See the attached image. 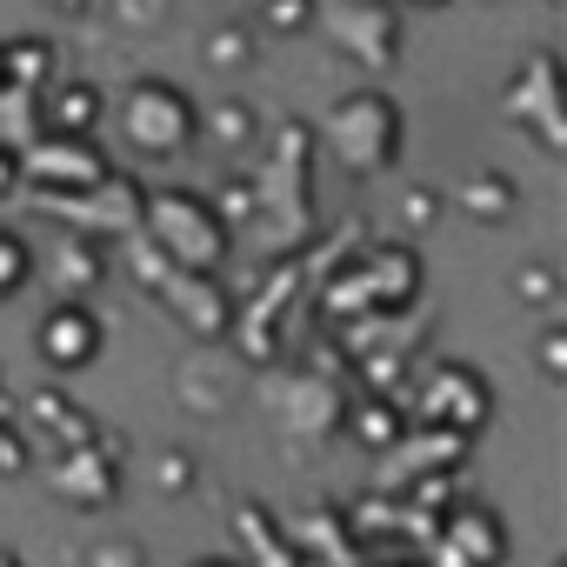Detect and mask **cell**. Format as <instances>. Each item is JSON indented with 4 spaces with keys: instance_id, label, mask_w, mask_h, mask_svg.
<instances>
[{
    "instance_id": "4",
    "label": "cell",
    "mask_w": 567,
    "mask_h": 567,
    "mask_svg": "<svg viewBox=\"0 0 567 567\" xmlns=\"http://www.w3.org/2000/svg\"><path fill=\"white\" fill-rule=\"evenodd\" d=\"M408 421L474 441V434L494 421V388H487V374H481V368H467V361H434V368L414 381Z\"/></svg>"
},
{
    "instance_id": "13",
    "label": "cell",
    "mask_w": 567,
    "mask_h": 567,
    "mask_svg": "<svg viewBox=\"0 0 567 567\" xmlns=\"http://www.w3.org/2000/svg\"><path fill=\"white\" fill-rule=\"evenodd\" d=\"M467 447L474 441H461V434H441V427H408V441H394L388 454H381V474H374V494H408L414 481H434V474H461V461H467Z\"/></svg>"
},
{
    "instance_id": "21",
    "label": "cell",
    "mask_w": 567,
    "mask_h": 567,
    "mask_svg": "<svg viewBox=\"0 0 567 567\" xmlns=\"http://www.w3.org/2000/svg\"><path fill=\"white\" fill-rule=\"evenodd\" d=\"M514 207H520L514 174H501V167H474V174L461 181V214H467L474 227H501V220H514Z\"/></svg>"
},
{
    "instance_id": "14",
    "label": "cell",
    "mask_w": 567,
    "mask_h": 567,
    "mask_svg": "<svg viewBox=\"0 0 567 567\" xmlns=\"http://www.w3.org/2000/svg\"><path fill=\"white\" fill-rule=\"evenodd\" d=\"M267 408H274V421L288 427L295 441H328V434H341L348 388H334V381H321V374L274 381V388H267Z\"/></svg>"
},
{
    "instance_id": "36",
    "label": "cell",
    "mask_w": 567,
    "mask_h": 567,
    "mask_svg": "<svg viewBox=\"0 0 567 567\" xmlns=\"http://www.w3.org/2000/svg\"><path fill=\"white\" fill-rule=\"evenodd\" d=\"M368 567H427V560H421V554H374Z\"/></svg>"
},
{
    "instance_id": "41",
    "label": "cell",
    "mask_w": 567,
    "mask_h": 567,
    "mask_svg": "<svg viewBox=\"0 0 567 567\" xmlns=\"http://www.w3.org/2000/svg\"><path fill=\"white\" fill-rule=\"evenodd\" d=\"M0 427H8V408H0Z\"/></svg>"
},
{
    "instance_id": "24",
    "label": "cell",
    "mask_w": 567,
    "mask_h": 567,
    "mask_svg": "<svg viewBox=\"0 0 567 567\" xmlns=\"http://www.w3.org/2000/svg\"><path fill=\"white\" fill-rule=\"evenodd\" d=\"M34 141H41V94L0 87V147H8V154H28Z\"/></svg>"
},
{
    "instance_id": "34",
    "label": "cell",
    "mask_w": 567,
    "mask_h": 567,
    "mask_svg": "<svg viewBox=\"0 0 567 567\" xmlns=\"http://www.w3.org/2000/svg\"><path fill=\"white\" fill-rule=\"evenodd\" d=\"M14 194H21V154L0 147V200H14Z\"/></svg>"
},
{
    "instance_id": "19",
    "label": "cell",
    "mask_w": 567,
    "mask_h": 567,
    "mask_svg": "<svg viewBox=\"0 0 567 567\" xmlns=\"http://www.w3.org/2000/svg\"><path fill=\"white\" fill-rule=\"evenodd\" d=\"M408 401H394V394H348V414H341V434L348 441H361L368 454H388L394 441H408Z\"/></svg>"
},
{
    "instance_id": "43",
    "label": "cell",
    "mask_w": 567,
    "mask_h": 567,
    "mask_svg": "<svg viewBox=\"0 0 567 567\" xmlns=\"http://www.w3.org/2000/svg\"><path fill=\"white\" fill-rule=\"evenodd\" d=\"M0 408H8V401H0Z\"/></svg>"
},
{
    "instance_id": "3",
    "label": "cell",
    "mask_w": 567,
    "mask_h": 567,
    "mask_svg": "<svg viewBox=\"0 0 567 567\" xmlns=\"http://www.w3.org/2000/svg\"><path fill=\"white\" fill-rule=\"evenodd\" d=\"M107 121L121 127L127 154L141 161H181L194 141H200V107L187 87L161 81V74H141L121 87V101H107Z\"/></svg>"
},
{
    "instance_id": "22",
    "label": "cell",
    "mask_w": 567,
    "mask_h": 567,
    "mask_svg": "<svg viewBox=\"0 0 567 567\" xmlns=\"http://www.w3.org/2000/svg\"><path fill=\"white\" fill-rule=\"evenodd\" d=\"M200 141H214V147H227V154L254 147V141H260V114H254V101H240V94L214 101V107L200 114Z\"/></svg>"
},
{
    "instance_id": "33",
    "label": "cell",
    "mask_w": 567,
    "mask_h": 567,
    "mask_svg": "<svg viewBox=\"0 0 567 567\" xmlns=\"http://www.w3.org/2000/svg\"><path fill=\"white\" fill-rule=\"evenodd\" d=\"M540 374H547V381H560V374H567V328H560V321H547V328H540Z\"/></svg>"
},
{
    "instance_id": "42",
    "label": "cell",
    "mask_w": 567,
    "mask_h": 567,
    "mask_svg": "<svg viewBox=\"0 0 567 567\" xmlns=\"http://www.w3.org/2000/svg\"><path fill=\"white\" fill-rule=\"evenodd\" d=\"M247 8H260V0H247Z\"/></svg>"
},
{
    "instance_id": "5",
    "label": "cell",
    "mask_w": 567,
    "mask_h": 567,
    "mask_svg": "<svg viewBox=\"0 0 567 567\" xmlns=\"http://www.w3.org/2000/svg\"><path fill=\"white\" fill-rule=\"evenodd\" d=\"M34 200V214H48V220H61L68 234H94V240H127V234H141V207H147V187H141V174H107L101 187H87V194H28Z\"/></svg>"
},
{
    "instance_id": "38",
    "label": "cell",
    "mask_w": 567,
    "mask_h": 567,
    "mask_svg": "<svg viewBox=\"0 0 567 567\" xmlns=\"http://www.w3.org/2000/svg\"><path fill=\"white\" fill-rule=\"evenodd\" d=\"M0 567H28V560H21V554H14L8 540H0Z\"/></svg>"
},
{
    "instance_id": "2",
    "label": "cell",
    "mask_w": 567,
    "mask_h": 567,
    "mask_svg": "<svg viewBox=\"0 0 567 567\" xmlns=\"http://www.w3.org/2000/svg\"><path fill=\"white\" fill-rule=\"evenodd\" d=\"M141 234H147L181 274H214V280H220V267H227V254H234L227 220H220L214 200L194 194V187H147Z\"/></svg>"
},
{
    "instance_id": "32",
    "label": "cell",
    "mask_w": 567,
    "mask_h": 567,
    "mask_svg": "<svg viewBox=\"0 0 567 567\" xmlns=\"http://www.w3.org/2000/svg\"><path fill=\"white\" fill-rule=\"evenodd\" d=\"M401 220H408V227H434V220H441V187L414 181V187L401 194Z\"/></svg>"
},
{
    "instance_id": "1",
    "label": "cell",
    "mask_w": 567,
    "mask_h": 567,
    "mask_svg": "<svg viewBox=\"0 0 567 567\" xmlns=\"http://www.w3.org/2000/svg\"><path fill=\"white\" fill-rule=\"evenodd\" d=\"M321 141L334 154L341 174L354 181H374V174H394L401 161V141H408V121H401V101L388 87H354L328 107L321 121Z\"/></svg>"
},
{
    "instance_id": "17",
    "label": "cell",
    "mask_w": 567,
    "mask_h": 567,
    "mask_svg": "<svg viewBox=\"0 0 567 567\" xmlns=\"http://www.w3.org/2000/svg\"><path fill=\"white\" fill-rule=\"evenodd\" d=\"M227 527H234V540H240V567H301V554H295V540H288V520H280L267 501H234V514H227Z\"/></svg>"
},
{
    "instance_id": "37",
    "label": "cell",
    "mask_w": 567,
    "mask_h": 567,
    "mask_svg": "<svg viewBox=\"0 0 567 567\" xmlns=\"http://www.w3.org/2000/svg\"><path fill=\"white\" fill-rule=\"evenodd\" d=\"M194 567H240L234 554H207V560H194Z\"/></svg>"
},
{
    "instance_id": "27",
    "label": "cell",
    "mask_w": 567,
    "mask_h": 567,
    "mask_svg": "<svg viewBox=\"0 0 567 567\" xmlns=\"http://www.w3.org/2000/svg\"><path fill=\"white\" fill-rule=\"evenodd\" d=\"M28 274H34V247L14 227H0V301H14L28 288Z\"/></svg>"
},
{
    "instance_id": "28",
    "label": "cell",
    "mask_w": 567,
    "mask_h": 567,
    "mask_svg": "<svg viewBox=\"0 0 567 567\" xmlns=\"http://www.w3.org/2000/svg\"><path fill=\"white\" fill-rule=\"evenodd\" d=\"M107 14L121 34H161L167 14H174V0H107Z\"/></svg>"
},
{
    "instance_id": "15",
    "label": "cell",
    "mask_w": 567,
    "mask_h": 567,
    "mask_svg": "<svg viewBox=\"0 0 567 567\" xmlns=\"http://www.w3.org/2000/svg\"><path fill=\"white\" fill-rule=\"evenodd\" d=\"M240 388H247V368L220 348H194L181 368H174V401L200 421H220L240 408Z\"/></svg>"
},
{
    "instance_id": "26",
    "label": "cell",
    "mask_w": 567,
    "mask_h": 567,
    "mask_svg": "<svg viewBox=\"0 0 567 567\" xmlns=\"http://www.w3.org/2000/svg\"><path fill=\"white\" fill-rule=\"evenodd\" d=\"M147 474H154V494H167V501H181V494H194V487H200V461H194V447H181V441H174V447H161Z\"/></svg>"
},
{
    "instance_id": "7",
    "label": "cell",
    "mask_w": 567,
    "mask_h": 567,
    "mask_svg": "<svg viewBox=\"0 0 567 567\" xmlns=\"http://www.w3.org/2000/svg\"><path fill=\"white\" fill-rule=\"evenodd\" d=\"M321 28H328V41L354 61V68H368V74H388L394 61H401V8L394 0H328L321 8Z\"/></svg>"
},
{
    "instance_id": "12",
    "label": "cell",
    "mask_w": 567,
    "mask_h": 567,
    "mask_svg": "<svg viewBox=\"0 0 567 567\" xmlns=\"http://www.w3.org/2000/svg\"><path fill=\"white\" fill-rule=\"evenodd\" d=\"M101 348H107V328H101V315H94L87 301H54V308L34 321V354H41L54 374L94 368Z\"/></svg>"
},
{
    "instance_id": "30",
    "label": "cell",
    "mask_w": 567,
    "mask_h": 567,
    "mask_svg": "<svg viewBox=\"0 0 567 567\" xmlns=\"http://www.w3.org/2000/svg\"><path fill=\"white\" fill-rule=\"evenodd\" d=\"M260 28L267 34H308L315 21H321V8H315V0H260Z\"/></svg>"
},
{
    "instance_id": "39",
    "label": "cell",
    "mask_w": 567,
    "mask_h": 567,
    "mask_svg": "<svg viewBox=\"0 0 567 567\" xmlns=\"http://www.w3.org/2000/svg\"><path fill=\"white\" fill-rule=\"evenodd\" d=\"M408 8H447V0H408Z\"/></svg>"
},
{
    "instance_id": "40",
    "label": "cell",
    "mask_w": 567,
    "mask_h": 567,
    "mask_svg": "<svg viewBox=\"0 0 567 567\" xmlns=\"http://www.w3.org/2000/svg\"><path fill=\"white\" fill-rule=\"evenodd\" d=\"M0 87H8V61H0Z\"/></svg>"
},
{
    "instance_id": "8",
    "label": "cell",
    "mask_w": 567,
    "mask_h": 567,
    "mask_svg": "<svg viewBox=\"0 0 567 567\" xmlns=\"http://www.w3.org/2000/svg\"><path fill=\"white\" fill-rule=\"evenodd\" d=\"M114 174V154L101 141H61V134H41L28 154H21V194H87Z\"/></svg>"
},
{
    "instance_id": "23",
    "label": "cell",
    "mask_w": 567,
    "mask_h": 567,
    "mask_svg": "<svg viewBox=\"0 0 567 567\" xmlns=\"http://www.w3.org/2000/svg\"><path fill=\"white\" fill-rule=\"evenodd\" d=\"M200 54H207L214 74H247L254 54H260V34H254V21H220V28H207Z\"/></svg>"
},
{
    "instance_id": "6",
    "label": "cell",
    "mask_w": 567,
    "mask_h": 567,
    "mask_svg": "<svg viewBox=\"0 0 567 567\" xmlns=\"http://www.w3.org/2000/svg\"><path fill=\"white\" fill-rule=\"evenodd\" d=\"M501 114H507V127L534 134L540 154H560V147H567V94H560V54H554V48H534V54L507 74Z\"/></svg>"
},
{
    "instance_id": "9",
    "label": "cell",
    "mask_w": 567,
    "mask_h": 567,
    "mask_svg": "<svg viewBox=\"0 0 567 567\" xmlns=\"http://www.w3.org/2000/svg\"><path fill=\"white\" fill-rule=\"evenodd\" d=\"M121 461H127V447H121V434H94V441H81V447H54V461H48V487L61 494V501H74V507H107L114 494H121Z\"/></svg>"
},
{
    "instance_id": "35",
    "label": "cell",
    "mask_w": 567,
    "mask_h": 567,
    "mask_svg": "<svg viewBox=\"0 0 567 567\" xmlns=\"http://www.w3.org/2000/svg\"><path fill=\"white\" fill-rule=\"evenodd\" d=\"M41 8H48V14H68V21H87L101 0H41Z\"/></svg>"
},
{
    "instance_id": "20",
    "label": "cell",
    "mask_w": 567,
    "mask_h": 567,
    "mask_svg": "<svg viewBox=\"0 0 567 567\" xmlns=\"http://www.w3.org/2000/svg\"><path fill=\"white\" fill-rule=\"evenodd\" d=\"M0 61H8V87L21 94H48L61 81V48L48 34H14V41H0Z\"/></svg>"
},
{
    "instance_id": "16",
    "label": "cell",
    "mask_w": 567,
    "mask_h": 567,
    "mask_svg": "<svg viewBox=\"0 0 567 567\" xmlns=\"http://www.w3.org/2000/svg\"><path fill=\"white\" fill-rule=\"evenodd\" d=\"M107 121V87L87 81V74H61L48 94H41V134H61V141H94Z\"/></svg>"
},
{
    "instance_id": "25",
    "label": "cell",
    "mask_w": 567,
    "mask_h": 567,
    "mask_svg": "<svg viewBox=\"0 0 567 567\" xmlns=\"http://www.w3.org/2000/svg\"><path fill=\"white\" fill-rule=\"evenodd\" d=\"M507 295H514V308L554 315V308H560V274H554L547 260H527V267H514V274H507Z\"/></svg>"
},
{
    "instance_id": "11",
    "label": "cell",
    "mask_w": 567,
    "mask_h": 567,
    "mask_svg": "<svg viewBox=\"0 0 567 567\" xmlns=\"http://www.w3.org/2000/svg\"><path fill=\"white\" fill-rule=\"evenodd\" d=\"M354 274H361V288H368V308L374 315H408V308H421V288H427V267H421V254L408 247V240H361V254H354Z\"/></svg>"
},
{
    "instance_id": "29",
    "label": "cell",
    "mask_w": 567,
    "mask_h": 567,
    "mask_svg": "<svg viewBox=\"0 0 567 567\" xmlns=\"http://www.w3.org/2000/svg\"><path fill=\"white\" fill-rule=\"evenodd\" d=\"M121 254H127V267H134V280H141V295H154L161 280L174 274V260H167L147 234H127V240H121Z\"/></svg>"
},
{
    "instance_id": "31",
    "label": "cell",
    "mask_w": 567,
    "mask_h": 567,
    "mask_svg": "<svg viewBox=\"0 0 567 567\" xmlns=\"http://www.w3.org/2000/svg\"><path fill=\"white\" fill-rule=\"evenodd\" d=\"M81 567H147V554H141V540H127V534H107V540H87Z\"/></svg>"
},
{
    "instance_id": "10",
    "label": "cell",
    "mask_w": 567,
    "mask_h": 567,
    "mask_svg": "<svg viewBox=\"0 0 567 567\" xmlns=\"http://www.w3.org/2000/svg\"><path fill=\"white\" fill-rule=\"evenodd\" d=\"M154 301L194 334V348H214L220 334H234V321H240V301L227 295V280H214V274H167L161 288H154Z\"/></svg>"
},
{
    "instance_id": "18",
    "label": "cell",
    "mask_w": 567,
    "mask_h": 567,
    "mask_svg": "<svg viewBox=\"0 0 567 567\" xmlns=\"http://www.w3.org/2000/svg\"><path fill=\"white\" fill-rule=\"evenodd\" d=\"M48 274H54V288H61V301H87L101 280L114 274V254H107V240H94V234H54V254H48Z\"/></svg>"
}]
</instances>
